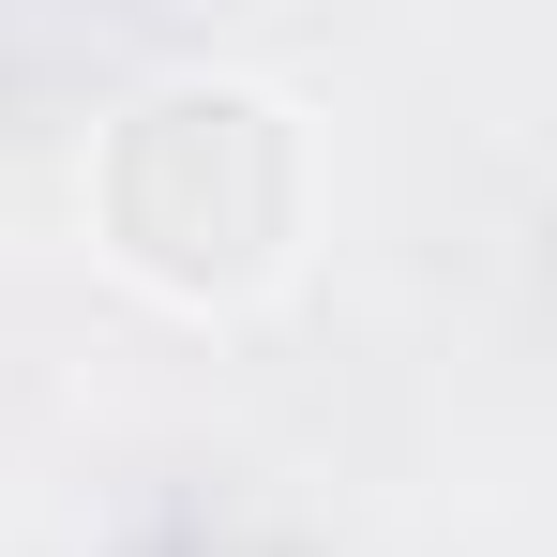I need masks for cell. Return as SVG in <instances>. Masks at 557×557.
<instances>
[{"label":"cell","instance_id":"6da1fadb","mask_svg":"<svg viewBox=\"0 0 557 557\" xmlns=\"http://www.w3.org/2000/svg\"><path fill=\"white\" fill-rule=\"evenodd\" d=\"M76 226L166 317H257L317 257V106L242 61H166L91 121Z\"/></svg>","mask_w":557,"mask_h":557}]
</instances>
